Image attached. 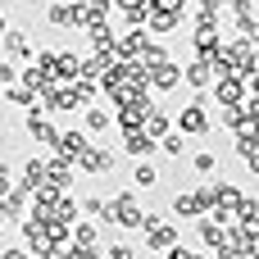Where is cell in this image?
<instances>
[{"mask_svg": "<svg viewBox=\"0 0 259 259\" xmlns=\"http://www.w3.org/2000/svg\"><path fill=\"white\" fill-rule=\"evenodd\" d=\"M141 46H146V32L141 27H132L123 41H114V50H123V55H141Z\"/></svg>", "mask_w": 259, "mask_h": 259, "instance_id": "cell-13", "label": "cell"}, {"mask_svg": "<svg viewBox=\"0 0 259 259\" xmlns=\"http://www.w3.org/2000/svg\"><path fill=\"white\" fill-rule=\"evenodd\" d=\"M141 127H146V137H164V132H168V118H164V114L150 105V109H146V123H141Z\"/></svg>", "mask_w": 259, "mask_h": 259, "instance_id": "cell-14", "label": "cell"}, {"mask_svg": "<svg viewBox=\"0 0 259 259\" xmlns=\"http://www.w3.org/2000/svg\"><path fill=\"white\" fill-rule=\"evenodd\" d=\"M205 209H209V196L205 191H187V196L178 191L173 196V214H182V219H200Z\"/></svg>", "mask_w": 259, "mask_h": 259, "instance_id": "cell-3", "label": "cell"}, {"mask_svg": "<svg viewBox=\"0 0 259 259\" xmlns=\"http://www.w3.org/2000/svg\"><path fill=\"white\" fill-rule=\"evenodd\" d=\"M55 150H59L64 159H82V150H87V137H82V132H59Z\"/></svg>", "mask_w": 259, "mask_h": 259, "instance_id": "cell-7", "label": "cell"}, {"mask_svg": "<svg viewBox=\"0 0 259 259\" xmlns=\"http://www.w3.org/2000/svg\"><path fill=\"white\" fill-rule=\"evenodd\" d=\"M150 9H168V14H182V0H146Z\"/></svg>", "mask_w": 259, "mask_h": 259, "instance_id": "cell-21", "label": "cell"}, {"mask_svg": "<svg viewBox=\"0 0 259 259\" xmlns=\"http://www.w3.org/2000/svg\"><path fill=\"white\" fill-rule=\"evenodd\" d=\"M191 164H196V173H209V168H214V155H209V150H200Z\"/></svg>", "mask_w": 259, "mask_h": 259, "instance_id": "cell-20", "label": "cell"}, {"mask_svg": "<svg viewBox=\"0 0 259 259\" xmlns=\"http://www.w3.org/2000/svg\"><path fill=\"white\" fill-rule=\"evenodd\" d=\"M159 146H164L168 155H182V150H187V141H182V132H164V141H159Z\"/></svg>", "mask_w": 259, "mask_h": 259, "instance_id": "cell-17", "label": "cell"}, {"mask_svg": "<svg viewBox=\"0 0 259 259\" xmlns=\"http://www.w3.org/2000/svg\"><path fill=\"white\" fill-rule=\"evenodd\" d=\"M168 259H205V255H191V250H182V246H173V250H168Z\"/></svg>", "mask_w": 259, "mask_h": 259, "instance_id": "cell-24", "label": "cell"}, {"mask_svg": "<svg viewBox=\"0 0 259 259\" xmlns=\"http://www.w3.org/2000/svg\"><path fill=\"white\" fill-rule=\"evenodd\" d=\"M9 187H14V178H9V168L0 164V196H9Z\"/></svg>", "mask_w": 259, "mask_h": 259, "instance_id": "cell-23", "label": "cell"}, {"mask_svg": "<svg viewBox=\"0 0 259 259\" xmlns=\"http://www.w3.org/2000/svg\"><path fill=\"white\" fill-rule=\"evenodd\" d=\"M77 164H82L87 173H109V168H114V155H109V150H91V146H87Z\"/></svg>", "mask_w": 259, "mask_h": 259, "instance_id": "cell-8", "label": "cell"}, {"mask_svg": "<svg viewBox=\"0 0 259 259\" xmlns=\"http://www.w3.org/2000/svg\"><path fill=\"white\" fill-rule=\"evenodd\" d=\"M100 214H105V219H114L118 228H146V223H150V214H141L132 196H123V200H114V205H105Z\"/></svg>", "mask_w": 259, "mask_h": 259, "instance_id": "cell-1", "label": "cell"}, {"mask_svg": "<svg viewBox=\"0 0 259 259\" xmlns=\"http://www.w3.org/2000/svg\"><path fill=\"white\" fill-rule=\"evenodd\" d=\"M246 259H259V241H250V246H246Z\"/></svg>", "mask_w": 259, "mask_h": 259, "instance_id": "cell-25", "label": "cell"}, {"mask_svg": "<svg viewBox=\"0 0 259 259\" xmlns=\"http://www.w3.org/2000/svg\"><path fill=\"white\" fill-rule=\"evenodd\" d=\"M73 241H77L82 250H96V228H91V223H77V228H73Z\"/></svg>", "mask_w": 259, "mask_h": 259, "instance_id": "cell-15", "label": "cell"}, {"mask_svg": "<svg viewBox=\"0 0 259 259\" xmlns=\"http://www.w3.org/2000/svg\"><path fill=\"white\" fill-rule=\"evenodd\" d=\"M146 82H150V87H159V91H173V87H178V82H182V68H178V64H168V59H164V64H159V68H150V73H146Z\"/></svg>", "mask_w": 259, "mask_h": 259, "instance_id": "cell-4", "label": "cell"}, {"mask_svg": "<svg viewBox=\"0 0 259 259\" xmlns=\"http://www.w3.org/2000/svg\"><path fill=\"white\" fill-rule=\"evenodd\" d=\"M146 228H150V232H146V246H150V250H173V246H178V232H173V228H164V223H155V219H150Z\"/></svg>", "mask_w": 259, "mask_h": 259, "instance_id": "cell-6", "label": "cell"}, {"mask_svg": "<svg viewBox=\"0 0 259 259\" xmlns=\"http://www.w3.org/2000/svg\"><path fill=\"white\" fill-rule=\"evenodd\" d=\"M5 50H9V55H27V36H23V32H9V36H5Z\"/></svg>", "mask_w": 259, "mask_h": 259, "instance_id": "cell-16", "label": "cell"}, {"mask_svg": "<svg viewBox=\"0 0 259 259\" xmlns=\"http://www.w3.org/2000/svg\"><path fill=\"white\" fill-rule=\"evenodd\" d=\"M214 96H219V105H241V100H246V77L223 73V77H219V87H214Z\"/></svg>", "mask_w": 259, "mask_h": 259, "instance_id": "cell-2", "label": "cell"}, {"mask_svg": "<svg viewBox=\"0 0 259 259\" xmlns=\"http://www.w3.org/2000/svg\"><path fill=\"white\" fill-rule=\"evenodd\" d=\"M200 237H205V246H223V237H228V228L223 223H214V219H200Z\"/></svg>", "mask_w": 259, "mask_h": 259, "instance_id": "cell-12", "label": "cell"}, {"mask_svg": "<svg viewBox=\"0 0 259 259\" xmlns=\"http://www.w3.org/2000/svg\"><path fill=\"white\" fill-rule=\"evenodd\" d=\"M109 259H137L132 246H109Z\"/></svg>", "mask_w": 259, "mask_h": 259, "instance_id": "cell-22", "label": "cell"}, {"mask_svg": "<svg viewBox=\"0 0 259 259\" xmlns=\"http://www.w3.org/2000/svg\"><path fill=\"white\" fill-rule=\"evenodd\" d=\"M182 77H187L191 87H209V77H214V64H209V59H196V64L182 73Z\"/></svg>", "mask_w": 259, "mask_h": 259, "instance_id": "cell-10", "label": "cell"}, {"mask_svg": "<svg viewBox=\"0 0 259 259\" xmlns=\"http://www.w3.org/2000/svg\"><path fill=\"white\" fill-rule=\"evenodd\" d=\"M132 182H137V187H155L159 178H155V168H150V164H137V173H132Z\"/></svg>", "mask_w": 259, "mask_h": 259, "instance_id": "cell-18", "label": "cell"}, {"mask_svg": "<svg viewBox=\"0 0 259 259\" xmlns=\"http://www.w3.org/2000/svg\"><path fill=\"white\" fill-rule=\"evenodd\" d=\"M118 5H123V9H137V5H141V0H118Z\"/></svg>", "mask_w": 259, "mask_h": 259, "instance_id": "cell-27", "label": "cell"}, {"mask_svg": "<svg viewBox=\"0 0 259 259\" xmlns=\"http://www.w3.org/2000/svg\"><path fill=\"white\" fill-rule=\"evenodd\" d=\"M205 127H209L205 105H187V109H182V118H178V132H182V137H187V132L196 137V132H205Z\"/></svg>", "mask_w": 259, "mask_h": 259, "instance_id": "cell-5", "label": "cell"}, {"mask_svg": "<svg viewBox=\"0 0 259 259\" xmlns=\"http://www.w3.org/2000/svg\"><path fill=\"white\" fill-rule=\"evenodd\" d=\"M0 259H23V250H5V255H0Z\"/></svg>", "mask_w": 259, "mask_h": 259, "instance_id": "cell-26", "label": "cell"}, {"mask_svg": "<svg viewBox=\"0 0 259 259\" xmlns=\"http://www.w3.org/2000/svg\"><path fill=\"white\" fill-rule=\"evenodd\" d=\"M155 146H159V141L146 137V127H127V150H132V155H150Z\"/></svg>", "mask_w": 259, "mask_h": 259, "instance_id": "cell-9", "label": "cell"}, {"mask_svg": "<svg viewBox=\"0 0 259 259\" xmlns=\"http://www.w3.org/2000/svg\"><path fill=\"white\" fill-rule=\"evenodd\" d=\"M87 127H91V132H105V127H109V114H105V109H91V114H87Z\"/></svg>", "mask_w": 259, "mask_h": 259, "instance_id": "cell-19", "label": "cell"}, {"mask_svg": "<svg viewBox=\"0 0 259 259\" xmlns=\"http://www.w3.org/2000/svg\"><path fill=\"white\" fill-rule=\"evenodd\" d=\"M27 132H32V141H41V146H55V141H59V132H55L50 123H41L36 114L27 118Z\"/></svg>", "mask_w": 259, "mask_h": 259, "instance_id": "cell-11", "label": "cell"}]
</instances>
